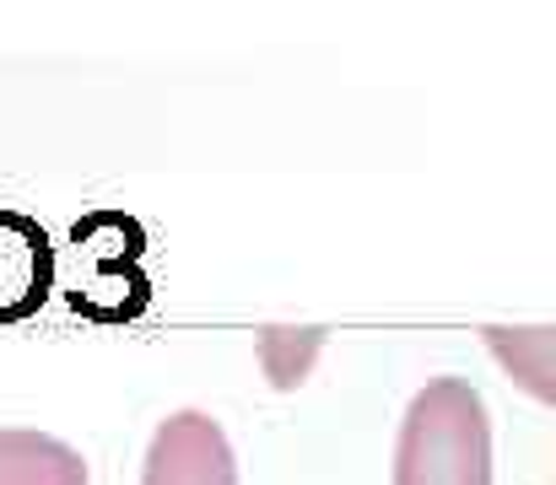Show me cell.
<instances>
[{"instance_id": "5", "label": "cell", "mask_w": 556, "mask_h": 485, "mask_svg": "<svg viewBox=\"0 0 556 485\" xmlns=\"http://www.w3.org/2000/svg\"><path fill=\"white\" fill-rule=\"evenodd\" d=\"M481 334H486L492 356H497L541 405H552L556 399V329L552 323H535V329H503V323H492V329H481Z\"/></svg>"}, {"instance_id": "1", "label": "cell", "mask_w": 556, "mask_h": 485, "mask_svg": "<svg viewBox=\"0 0 556 485\" xmlns=\"http://www.w3.org/2000/svg\"><path fill=\"white\" fill-rule=\"evenodd\" d=\"M394 485H492V426L486 405L465 378H432L394 448Z\"/></svg>"}, {"instance_id": "4", "label": "cell", "mask_w": 556, "mask_h": 485, "mask_svg": "<svg viewBox=\"0 0 556 485\" xmlns=\"http://www.w3.org/2000/svg\"><path fill=\"white\" fill-rule=\"evenodd\" d=\"M0 485H87V459L43 432H0Z\"/></svg>"}, {"instance_id": "6", "label": "cell", "mask_w": 556, "mask_h": 485, "mask_svg": "<svg viewBox=\"0 0 556 485\" xmlns=\"http://www.w3.org/2000/svg\"><path fill=\"white\" fill-rule=\"evenodd\" d=\"M325 350V329H260V367L276 388H298Z\"/></svg>"}, {"instance_id": "3", "label": "cell", "mask_w": 556, "mask_h": 485, "mask_svg": "<svg viewBox=\"0 0 556 485\" xmlns=\"http://www.w3.org/2000/svg\"><path fill=\"white\" fill-rule=\"evenodd\" d=\"M49 281V243L22 216H0V319L27 314Z\"/></svg>"}, {"instance_id": "2", "label": "cell", "mask_w": 556, "mask_h": 485, "mask_svg": "<svg viewBox=\"0 0 556 485\" xmlns=\"http://www.w3.org/2000/svg\"><path fill=\"white\" fill-rule=\"evenodd\" d=\"M141 485H238L227 432L205 410H179L152 432Z\"/></svg>"}]
</instances>
